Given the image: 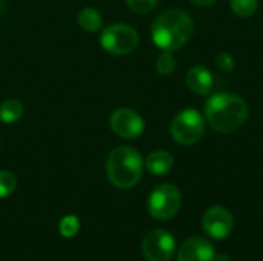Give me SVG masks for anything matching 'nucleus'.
Here are the masks:
<instances>
[{
	"mask_svg": "<svg viewBox=\"0 0 263 261\" xmlns=\"http://www.w3.org/2000/svg\"><path fill=\"white\" fill-rule=\"evenodd\" d=\"M259 6V0H231V9L237 17H251Z\"/></svg>",
	"mask_w": 263,
	"mask_h": 261,
	"instance_id": "2eb2a0df",
	"label": "nucleus"
},
{
	"mask_svg": "<svg viewBox=\"0 0 263 261\" xmlns=\"http://www.w3.org/2000/svg\"><path fill=\"white\" fill-rule=\"evenodd\" d=\"M17 188V178L11 171H0V198L9 197Z\"/></svg>",
	"mask_w": 263,
	"mask_h": 261,
	"instance_id": "f3484780",
	"label": "nucleus"
},
{
	"mask_svg": "<svg viewBox=\"0 0 263 261\" xmlns=\"http://www.w3.org/2000/svg\"><path fill=\"white\" fill-rule=\"evenodd\" d=\"M216 63H217V66L220 68V71L225 72V74H230V72H233V69H234V58H233V55L228 54V52H220V54H217Z\"/></svg>",
	"mask_w": 263,
	"mask_h": 261,
	"instance_id": "aec40b11",
	"label": "nucleus"
},
{
	"mask_svg": "<svg viewBox=\"0 0 263 261\" xmlns=\"http://www.w3.org/2000/svg\"><path fill=\"white\" fill-rule=\"evenodd\" d=\"M176 251L174 237L162 229L151 231L142 242V252L148 261H170Z\"/></svg>",
	"mask_w": 263,
	"mask_h": 261,
	"instance_id": "6e6552de",
	"label": "nucleus"
},
{
	"mask_svg": "<svg viewBox=\"0 0 263 261\" xmlns=\"http://www.w3.org/2000/svg\"><path fill=\"white\" fill-rule=\"evenodd\" d=\"M205 132V122L197 109L180 111L170 125V134L173 140L179 145L190 146L197 143Z\"/></svg>",
	"mask_w": 263,
	"mask_h": 261,
	"instance_id": "20e7f679",
	"label": "nucleus"
},
{
	"mask_svg": "<svg viewBox=\"0 0 263 261\" xmlns=\"http://www.w3.org/2000/svg\"><path fill=\"white\" fill-rule=\"evenodd\" d=\"M202 226L206 235L213 240H225L230 237L234 228V220L231 212L223 206L210 208L202 218Z\"/></svg>",
	"mask_w": 263,
	"mask_h": 261,
	"instance_id": "1a4fd4ad",
	"label": "nucleus"
},
{
	"mask_svg": "<svg viewBox=\"0 0 263 261\" xmlns=\"http://www.w3.org/2000/svg\"><path fill=\"white\" fill-rule=\"evenodd\" d=\"M250 115L247 102L231 92H217L205 103V117L208 125L219 132H236Z\"/></svg>",
	"mask_w": 263,
	"mask_h": 261,
	"instance_id": "f257e3e1",
	"label": "nucleus"
},
{
	"mask_svg": "<svg viewBox=\"0 0 263 261\" xmlns=\"http://www.w3.org/2000/svg\"><path fill=\"white\" fill-rule=\"evenodd\" d=\"M109 128L117 137L125 140H134L143 134L145 120L134 109L119 108L109 117Z\"/></svg>",
	"mask_w": 263,
	"mask_h": 261,
	"instance_id": "0eeeda50",
	"label": "nucleus"
},
{
	"mask_svg": "<svg viewBox=\"0 0 263 261\" xmlns=\"http://www.w3.org/2000/svg\"><path fill=\"white\" fill-rule=\"evenodd\" d=\"M186 85L196 94L206 95L213 89V75L205 66L196 65L186 74Z\"/></svg>",
	"mask_w": 263,
	"mask_h": 261,
	"instance_id": "9b49d317",
	"label": "nucleus"
},
{
	"mask_svg": "<svg viewBox=\"0 0 263 261\" xmlns=\"http://www.w3.org/2000/svg\"><path fill=\"white\" fill-rule=\"evenodd\" d=\"M191 2L197 6H211L213 3H216V0H191Z\"/></svg>",
	"mask_w": 263,
	"mask_h": 261,
	"instance_id": "412c9836",
	"label": "nucleus"
},
{
	"mask_svg": "<svg viewBox=\"0 0 263 261\" xmlns=\"http://www.w3.org/2000/svg\"><path fill=\"white\" fill-rule=\"evenodd\" d=\"M143 174L142 155L129 146H119L112 149L106 158L108 180L119 189L134 188Z\"/></svg>",
	"mask_w": 263,
	"mask_h": 261,
	"instance_id": "7ed1b4c3",
	"label": "nucleus"
},
{
	"mask_svg": "<svg viewBox=\"0 0 263 261\" xmlns=\"http://www.w3.org/2000/svg\"><path fill=\"white\" fill-rule=\"evenodd\" d=\"M102 48L112 55H126L139 45V32L126 23H112L100 34Z\"/></svg>",
	"mask_w": 263,
	"mask_h": 261,
	"instance_id": "39448f33",
	"label": "nucleus"
},
{
	"mask_svg": "<svg viewBox=\"0 0 263 261\" xmlns=\"http://www.w3.org/2000/svg\"><path fill=\"white\" fill-rule=\"evenodd\" d=\"M193 28V20L185 11L168 9L154 20L151 37L157 48L173 52L191 38Z\"/></svg>",
	"mask_w": 263,
	"mask_h": 261,
	"instance_id": "f03ea898",
	"label": "nucleus"
},
{
	"mask_svg": "<svg viewBox=\"0 0 263 261\" xmlns=\"http://www.w3.org/2000/svg\"><path fill=\"white\" fill-rule=\"evenodd\" d=\"M214 261H231L227 255H216L214 257Z\"/></svg>",
	"mask_w": 263,
	"mask_h": 261,
	"instance_id": "4be33fe9",
	"label": "nucleus"
},
{
	"mask_svg": "<svg viewBox=\"0 0 263 261\" xmlns=\"http://www.w3.org/2000/svg\"><path fill=\"white\" fill-rule=\"evenodd\" d=\"M80 28L86 32H99L103 28L102 14L96 8H83L77 15Z\"/></svg>",
	"mask_w": 263,
	"mask_h": 261,
	"instance_id": "ddd939ff",
	"label": "nucleus"
},
{
	"mask_svg": "<svg viewBox=\"0 0 263 261\" xmlns=\"http://www.w3.org/2000/svg\"><path fill=\"white\" fill-rule=\"evenodd\" d=\"M214 246L208 240L202 237H193L183 242L179 248L177 261H214Z\"/></svg>",
	"mask_w": 263,
	"mask_h": 261,
	"instance_id": "9d476101",
	"label": "nucleus"
},
{
	"mask_svg": "<svg viewBox=\"0 0 263 261\" xmlns=\"http://www.w3.org/2000/svg\"><path fill=\"white\" fill-rule=\"evenodd\" d=\"M176 69V58L171 52L168 51H163L157 60H156V71L160 74V75H171Z\"/></svg>",
	"mask_w": 263,
	"mask_h": 261,
	"instance_id": "dca6fc26",
	"label": "nucleus"
},
{
	"mask_svg": "<svg viewBox=\"0 0 263 261\" xmlns=\"http://www.w3.org/2000/svg\"><path fill=\"white\" fill-rule=\"evenodd\" d=\"M182 206V194L171 183H162L153 189L148 198V212L156 220L173 218Z\"/></svg>",
	"mask_w": 263,
	"mask_h": 261,
	"instance_id": "423d86ee",
	"label": "nucleus"
},
{
	"mask_svg": "<svg viewBox=\"0 0 263 261\" xmlns=\"http://www.w3.org/2000/svg\"><path fill=\"white\" fill-rule=\"evenodd\" d=\"M23 112H25V106L18 98H8L0 105V120L6 125L18 122Z\"/></svg>",
	"mask_w": 263,
	"mask_h": 261,
	"instance_id": "4468645a",
	"label": "nucleus"
},
{
	"mask_svg": "<svg viewBox=\"0 0 263 261\" xmlns=\"http://www.w3.org/2000/svg\"><path fill=\"white\" fill-rule=\"evenodd\" d=\"M79 228H80L79 218L74 217V215H66V217L60 222V225H59L60 234H62L63 237H72V235H76L77 231H79Z\"/></svg>",
	"mask_w": 263,
	"mask_h": 261,
	"instance_id": "a211bd4d",
	"label": "nucleus"
},
{
	"mask_svg": "<svg viewBox=\"0 0 263 261\" xmlns=\"http://www.w3.org/2000/svg\"><path fill=\"white\" fill-rule=\"evenodd\" d=\"M126 5L136 14H148L156 8L157 0H126Z\"/></svg>",
	"mask_w": 263,
	"mask_h": 261,
	"instance_id": "6ab92c4d",
	"label": "nucleus"
},
{
	"mask_svg": "<svg viewBox=\"0 0 263 261\" xmlns=\"http://www.w3.org/2000/svg\"><path fill=\"white\" fill-rule=\"evenodd\" d=\"M145 168L153 174V175H165L168 174L173 166H174V158L168 151L163 149H156L148 154L145 158Z\"/></svg>",
	"mask_w": 263,
	"mask_h": 261,
	"instance_id": "f8f14e48",
	"label": "nucleus"
}]
</instances>
